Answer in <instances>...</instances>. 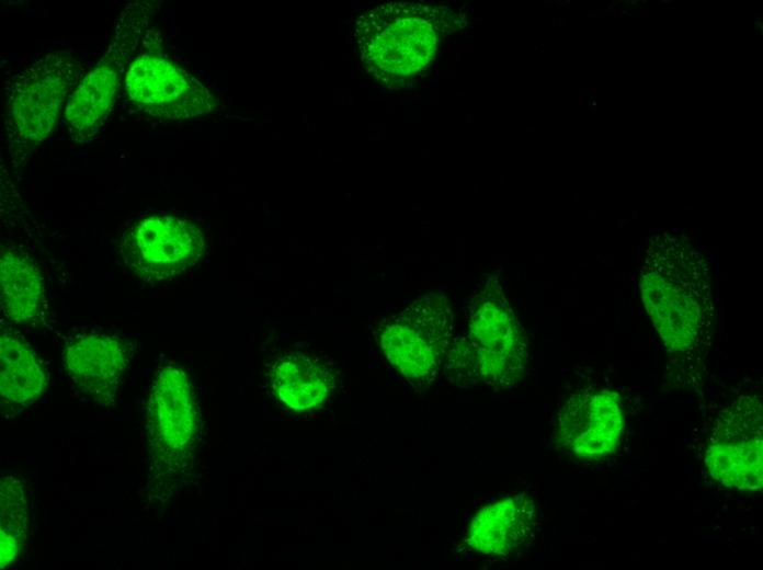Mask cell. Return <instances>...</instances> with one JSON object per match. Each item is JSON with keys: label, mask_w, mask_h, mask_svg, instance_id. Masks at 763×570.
<instances>
[{"label": "cell", "mask_w": 763, "mask_h": 570, "mask_svg": "<svg viewBox=\"0 0 763 570\" xmlns=\"http://www.w3.org/2000/svg\"><path fill=\"white\" fill-rule=\"evenodd\" d=\"M663 236L646 238L639 288L665 350L691 356L706 344L715 320L709 263L691 243Z\"/></svg>", "instance_id": "cell-1"}, {"label": "cell", "mask_w": 763, "mask_h": 570, "mask_svg": "<svg viewBox=\"0 0 763 570\" xmlns=\"http://www.w3.org/2000/svg\"><path fill=\"white\" fill-rule=\"evenodd\" d=\"M455 30L448 8L422 2H386L363 12L354 37L366 70L389 87L423 73L441 42Z\"/></svg>", "instance_id": "cell-2"}, {"label": "cell", "mask_w": 763, "mask_h": 570, "mask_svg": "<svg viewBox=\"0 0 763 570\" xmlns=\"http://www.w3.org/2000/svg\"><path fill=\"white\" fill-rule=\"evenodd\" d=\"M87 69L70 53L43 55L15 71L4 86V137L12 158L34 152L62 118Z\"/></svg>", "instance_id": "cell-3"}, {"label": "cell", "mask_w": 763, "mask_h": 570, "mask_svg": "<svg viewBox=\"0 0 763 570\" xmlns=\"http://www.w3.org/2000/svg\"><path fill=\"white\" fill-rule=\"evenodd\" d=\"M150 10L146 2H134L121 12L104 55L86 72L68 99L60 125L70 140L86 142L104 126L128 67L149 31Z\"/></svg>", "instance_id": "cell-4"}, {"label": "cell", "mask_w": 763, "mask_h": 570, "mask_svg": "<svg viewBox=\"0 0 763 570\" xmlns=\"http://www.w3.org/2000/svg\"><path fill=\"white\" fill-rule=\"evenodd\" d=\"M452 314L445 300L426 295L378 329L386 358L409 381L431 383L448 351Z\"/></svg>", "instance_id": "cell-5"}, {"label": "cell", "mask_w": 763, "mask_h": 570, "mask_svg": "<svg viewBox=\"0 0 763 570\" xmlns=\"http://www.w3.org/2000/svg\"><path fill=\"white\" fill-rule=\"evenodd\" d=\"M762 406L753 397L733 401L719 415L705 454L710 476L728 488L753 491L763 482Z\"/></svg>", "instance_id": "cell-6"}, {"label": "cell", "mask_w": 763, "mask_h": 570, "mask_svg": "<svg viewBox=\"0 0 763 570\" xmlns=\"http://www.w3.org/2000/svg\"><path fill=\"white\" fill-rule=\"evenodd\" d=\"M129 102L148 115L184 119L213 111L212 92L168 57L152 50L139 52L130 62L125 81Z\"/></svg>", "instance_id": "cell-7"}, {"label": "cell", "mask_w": 763, "mask_h": 570, "mask_svg": "<svg viewBox=\"0 0 763 570\" xmlns=\"http://www.w3.org/2000/svg\"><path fill=\"white\" fill-rule=\"evenodd\" d=\"M204 251L201 229L186 219L153 215L125 232L121 253L125 265L139 277L159 282L194 265Z\"/></svg>", "instance_id": "cell-8"}, {"label": "cell", "mask_w": 763, "mask_h": 570, "mask_svg": "<svg viewBox=\"0 0 763 570\" xmlns=\"http://www.w3.org/2000/svg\"><path fill=\"white\" fill-rule=\"evenodd\" d=\"M623 428L619 397L613 391L594 390L570 398L560 414L559 435L577 457L597 459L616 449Z\"/></svg>", "instance_id": "cell-9"}, {"label": "cell", "mask_w": 763, "mask_h": 570, "mask_svg": "<svg viewBox=\"0 0 763 570\" xmlns=\"http://www.w3.org/2000/svg\"><path fill=\"white\" fill-rule=\"evenodd\" d=\"M147 417L149 443L160 458L171 460L189 447L195 430V403L181 368L167 366L158 373Z\"/></svg>", "instance_id": "cell-10"}, {"label": "cell", "mask_w": 763, "mask_h": 570, "mask_svg": "<svg viewBox=\"0 0 763 570\" xmlns=\"http://www.w3.org/2000/svg\"><path fill=\"white\" fill-rule=\"evenodd\" d=\"M463 344L496 354L524 371L527 341L497 281L490 278L476 294Z\"/></svg>", "instance_id": "cell-11"}, {"label": "cell", "mask_w": 763, "mask_h": 570, "mask_svg": "<svg viewBox=\"0 0 763 570\" xmlns=\"http://www.w3.org/2000/svg\"><path fill=\"white\" fill-rule=\"evenodd\" d=\"M127 365V350L116 337L86 333L64 351V366L75 386L93 400L109 401Z\"/></svg>", "instance_id": "cell-12"}, {"label": "cell", "mask_w": 763, "mask_h": 570, "mask_svg": "<svg viewBox=\"0 0 763 570\" xmlns=\"http://www.w3.org/2000/svg\"><path fill=\"white\" fill-rule=\"evenodd\" d=\"M535 511L531 499L508 497L481 509L474 517L467 542L487 556H508L523 546L532 536Z\"/></svg>", "instance_id": "cell-13"}, {"label": "cell", "mask_w": 763, "mask_h": 570, "mask_svg": "<svg viewBox=\"0 0 763 570\" xmlns=\"http://www.w3.org/2000/svg\"><path fill=\"white\" fill-rule=\"evenodd\" d=\"M45 387V374L29 343L11 330L0 338V394L5 406L20 408L37 399Z\"/></svg>", "instance_id": "cell-14"}, {"label": "cell", "mask_w": 763, "mask_h": 570, "mask_svg": "<svg viewBox=\"0 0 763 570\" xmlns=\"http://www.w3.org/2000/svg\"><path fill=\"white\" fill-rule=\"evenodd\" d=\"M3 314L15 323H31L43 309L44 288L36 265L22 253L3 249L0 256Z\"/></svg>", "instance_id": "cell-15"}, {"label": "cell", "mask_w": 763, "mask_h": 570, "mask_svg": "<svg viewBox=\"0 0 763 570\" xmlns=\"http://www.w3.org/2000/svg\"><path fill=\"white\" fill-rule=\"evenodd\" d=\"M333 378L318 360L291 355L275 364L272 388L277 398L294 410L318 407L329 395Z\"/></svg>", "instance_id": "cell-16"}, {"label": "cell", "mask_w": 763, "mask_h": 570, "mask_svg": "<svg viewBox=\"0 0 763 570\" xmlns=\"http://www.w3.org/2000/svg\"><path fill=\"white\" fill-rule=\"evenodd\" d=\"M0 565L8 567L19 556L27 529V508L22 482L12 477L1 479Z\"/></svg>", "instance_id": "cell-17"}, {"label": "cell", "mask_w": 763, "mask_h": 570, "mask_svg": "<svg viewBox=\"0 0 763 570\" xmlns=\"http://www.w3.org/2000/svg\"><path fill=\"white\" fill-rule=\"evenodd\" d=\"M658 3H659V4H661V3H663V4H671V3H673V0H659Z\"/></svg>", "instance_id": "cell-18"}, {"label": "cell", "mask_w": 763, "mask_h": 570, "mask_svg": "<svg viewBox=\"0 0 763 570\" xmlns=\"http://www.w3.org/2000/svg\"><path fill=\"white\" fill-rule=\"evenodd\" d=\"M619 14H620V16H623V15H629V16H630V15H631V13H629L627 10H622V11L619 12Z\"/></svg>", "instance_id": "cell-19"}, {"label": "cell", "mask_w": 763, "mask_h": 570, "mask_svg": "<svg viewBox=\"0 0 763 570\" xmlns=\"http://www.w3.org/2000/svg\"><path fill=\"white\" fill-rule=\"evenodd\" d=\"M626 3H631L633 5H637L638 0H628Z\"/></svg>", "instance_id": "cell-20"}, {"label": "cell", "mask_w": 763, "mask_h": 570, "mask_svg": "<svg viewBox=\"0 0 763 570\" xmlns=\"http://www.w3.org/2000/svg\"><path fill=\"white\" fill-rule=\"evenodd\" d=\"M612 14L614 15V18L620 16L619 12L616 9H614Z\"/></svg>", "instance_id": "cell-21"}, {"label": "cell", "mask_w": 763, "mask_h": 570, "mask_svg": "<svg viewBox=\"0 0 763 570\" xmlns=\"http://www.w3.org/2000/svg\"><path fill=\"white\" fill-rule=\"evenodd\" d=\"M755 25L759 26V27L761 29V31H763V24H762V22L756 21V22H755Z\"/></svg>", "instance_id": "cell-22"}, {"label": "cell", "mask_w": 763, "mask_h": 570, "mask_svg": "<svg viewBox=\"0 0 763 570\" xmlns=\"http://www.w3.org/2000/svg\"><path fill=\"white\" fill-rule=\"evenodd\" d=\"M642 16H645V18H648V16H649V14H648V8H647V7H646V11L642 13Z\"/></svg>", "instance_id": "cell-23"}, {"label": "cell", "mask_w": 763, "mask_h": 570, "mask_svg": "<svg viewBox=\"0 0 763 570\" xmlns=\"http://www.w3.org/2000/svg\"><path fill=\"white\" fill-rule=\"evenodd\" d=\"M759 34L761 35L762 33H759V32L753 33L754 36L759 35Z\"/></svg>", "instance_id": "cell-24"}]
</instances>
